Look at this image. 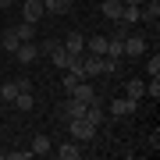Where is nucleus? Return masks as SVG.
Masks as SVG:
<instances>
[{"instance_id":"nucleus-1","label":"nucleus","mask_w":160,"mask_h":160,"mask_svg":"<svg viewBox=\"0 0 160 160\" xmlns=\"http://www.w3.org/2000/svg\"><path fill=\"white\" fill-rule=\"evenodd\" d=\"M68 135L75 139V142H89V139L96 135V125H92L89 118H71L68 121Z\"/></svg>"},{"instance_id":"nucleus-2","label":"nucleus","mask_w":160,"mask_h":160,"mask_svg":"<svg viewBox=\"0 0 160 160\" xmlns=\"http://www.w3.org/2000/svg\"><path fill=\"white\" fill-rule=\"evenodd\" d=\"M139 22H146V25L160 22V0H142L139 4Z\"/></svg>"},{"instance_id":"nucleus-3","label":"nucleus","mask_w":160,"mask_h":160,"mask_svg":"<svg viewBox=\"0 0 160 160\" xmlns=\"http://www.w3.org/2000/svg\"><path fill=\"white\" fill-rule=\"evenodd\" d=\"M82 71H86V78H96V75H103V57L100 53H86V57H78Z\"/></svg>"},{"instance_id":"nucleus-4","label":"nucleus","mask_w":160,"mask_h":160,"mask_svg":"<svg viewBox=\"0 0 160 160\" xmlns=\"http://www.w3.org/2000/svg\"><path fill=\"white\" fill-rule=\"evenodd\" d=\"M61 46H64L68 53H75V57H82V53H86V36H82V32H68V36L61 39Z\"/></svg>"},{"instance_id":"nucleus-5","label":"nucleus","mask_w":160,"mask_h":160,"mask_svg":"<svg viewBox=\"0 0 160 160\" xmlns=\"http://www.w3.org/2000/svg\"><path fill=\"white\" fill-rule=\"evenodd\" d=\"M135 107H139V100H132V96H118L114 103H110V114H114V118H128V114H135Z\"/></svg>"},{"instance_id":"nucleus-6","label":"nucleus","mask_w":160,"mask_h":160,"mask_svg":"<svg viewBox=\"0 0 160 160\" xmlns=\"http://www.w3.org/2000/svg\"><path fill=\"white\" fill-rule=\"evenodd\" d=\"M121 43H125V57H142V53H146V39H142V36H132L128 32Z\"/></svg>"},{"instance_id":"nucleus-7","label":"nucleus","mask_w":160,"mask_h":160,"mask_svg":"<svg viewBox=\"0 0 160 160\" xmlns=\"http://www.w3.org/2000/svg\"><path fill=\"white\" fill-rule=\"evenodd\" d=\"M14 57L22 61V64H32L36 57H39V46H36V39H25V43H18V50H14Z\"/></svg>"},{"instance_id":"nucleus-8","label":"nucleus","mask_w":160,"mask_h":160,"mask_svg":"<svg viewBox=\"0 0 160 160\" xmlns=\"http://www.w3.org/2000/svg\"><path fill=\"white\" fill-rule=\"evenodd\" d=\"M50 61H53V68H61V71H68V68H75V64H78V57H75V53H68L64 46H57V50L50 53Z\"/></svg>"},{"instance_id":"nucleus-9","label":"nucleus","mask_w":160,"mask_h":160,"mask_svg":"<svg viewBox=\"0 0 160 160\" xmlns=\"http://www.w3.org/2000/svg\"><path fill=\"white\" fill-rule=\"evenodd\" d=\"M43 14H46L43 0H25V7H22V22H39Z\"/></svg>"},{"instance_id":"nucleus-10","label":"nucleus","mask_w":160,"mask_h":160,"mask_svg":"<svg viewBox=\"0 0 160 160\" xmlns=\"http://www.w3.org/2000/svg\"><path fill=\"white\" fill-rule=\"evenodd\" d=\"M53 157H61V160H78V157H82V142H75V139H71V142H61L57 149H53Z\"/></svg>"},{"instance_id":"nucleus-11","label":"nucleus","mask_w":160,"mask_h":160,"mask_svg":"<svg viewBox=\"0 0 160 160\" xmlns=\"http://www.w3.org/2000/svg\"><path fill=\"white\" fill-rule=\"evenodd\" d=\"M86 107H89V103H82V100H75V96H68V103H64V107H61V114L64 118H86Z\"/></svg>"},{"instance_id":"nucleus-12","label":"nucleus","mask_w":160,"mask_h":160,"mask_svg":"<svg viewBox=\"0 0 160 160\" xmlns=\"http://www.w3.org/2000/svg\"><path fill=\"white\" fill-rule=\"evenodd\" d=\"M71 96H75V100H82V103H92V100H96V89H92V82H89V78H82L78 86L71 89Z\"/></svg>"},{"instance_id":"nucleus-13","label":"nucleus","mask_w":160,"mask_h":160,"mask_svg":"<svg viewBox=\"0 0 160 160\" xmlns=\"http://www.w3.org/2000/svg\"><path fill=\"white\" fill-rule=\"evenodd\" d=\"M46 153H53L50 135H36V139H32V157H46Z\"/></svg>"},{"instance_id":"nucleus-14","label":"nucleus","mask_w":160,"mask_h":160,"mask_svg":"<svg viewBox=\"0 0 160 160\" xmlns=\"http://www.w3.org/2000/svg\"><path fill=\"white\" fill-rule=\"evenodd\" d=\"M125 96H132V100H142V96H146V82L128 78V82H125Z\"/></svg>"},{"instance_id":"nucleus-15","label":"nucleus","mask_w":160,"mask_h":160,"mask_svg":"<svg viewBox=\"0 0 160 160\" xmlns=\"http://www.w3.org/2000/svg\"><path fill=\"white\" fill-rule=\"evenodd\" d=\"M46 14H68L71 11V0H43Z\"/></svg>"},{"instance_id":"nucleus-16","label":"nucleus","mask_w":160,"mask_h":160,"mask_svg":"<svg viewBox=\"0 0 160 160\" xmlns=\"http://www.w3.org/2000/svg\"><path fill=\"white\" fill-rule=\"evenodd\" d=\"M103 57H118V61H125V43L107 36V50H103Z\"/></svg>"},{"instance_id":"nucleus-17","label":"nucleus","mask_w":160,"mask_h":160,"mask_svg":"<svg viewBox=\"0 0 160 160\" xmlns=\"http://www.w3.org/2000/svg\"><path fill=\"white\" fill-rule=\"evenodd\" d=\"M86 50L103 57V50H107V36H86Z\"/></svg>"},{"instance_id":"nucleus-18","label":"nucleus","mask_w":160,"mask_h":160,"mask_svg":"<svg viewBox=\"0 0 160 160\" xmlns=\"http://www.w3.org/2000/svg\"><path fill=\"white\" fill-rule=\"evenodd\" d=\"M121 7H125V4H121V0H103V4H100V11L107 14L110 22H114V18H121Z\"/></svg>"},{"instance_id":"nucleus-19","label":"nucleus","mask_w":160,"mask_h":160,"mask_svg":"<svg viewBox=\"0 0 160 160\" xmlns=\"http://www.w3.org/2000/svg\"><path fill=\"white\" fill-rule=\"evenodd\" d=\"M18 43H22V39L14 36V29H7L4 36H0V50H7V53H14V50H18Z\"/></svg>"},{"instance_id":"nucleus-20","label":"nucleus","mask_w":160,"mask_h":160,"mask_svg":"<svg viewBox=\"0 0 160 160\" xmlns=\"http://www.w3.org/2000/svg\"><path fill=\"white\" fill-rule=\"evenodd\" d=\"M11 103H14L18 110H32V107H36V96H32V92H18Z\"/></svg>"},{"instance_id":"nucleus-21","label":"nucleus","mask_w":160,"mask_h":160,"mask_svg":"<svg viewBox=\"0 0 160 160\" xmlns=\"http://www.w3.org/2000/svg\"><path fill=\"white\" fill-rule=\"evenodd\" d=\"M14 36H18V39H36V22H22V25H18V29H14Z\"/></svg>"},{"instance_id":"nucleus-22","label":"nucleus","mask_w":160,"mask_h":160,"mask_svg":"<svg viewBox=\"0 0 160 160\" xmlns=\"http://www.w3.org/2000/svg\"><path fill=\"white\" fill-rule=\"evenodd\" d=\"M128 29H132L128 22H121V18H114V25H110V39H125V36H128Z\"/></svg>"},{"instance_id":"nucleus-23","label":"nucleus","mask_w":160,"mask_h":160,"mask_svg":"<svg viewBox=\"0 0 160 160\" xmlns=\"http://www.w3.org/2000/svg\"><path fill=\"white\" fill-rule=\"evenodd\" d=\"M14 96H18V86H14V78H7L4 86H0V100H4V103H11Z\"/></svg>"},{"instance_id":"nucleus-24","label":"nucleus","mask_w":160,"mask_h":160,"mask_svg":"<svg viewBox=\"0 0 160 160\" xmlns=\"http://www.w3.org/2000/svg\"><path fill=\"white\" fill-rule=\"evenodd\" d=\"M146 71H149V78H160V53H153L146 61Z\"/></svg>"},{"instance_id":"nucleus-25","label":"nucleus","mask_w":160,"mask_h":160,"mask_svg":"<svg viewBox=\"0 0 160 160\" xmlns=\"http://www.w3.org/2000/svg\"><path fill=\"white\" fill-rule=\"evenodd\" d=\"M14 86H18V92H32V78H29V75H18Z\"/></svg>"},{"instance_id":"nucleus-26","label":"nucleus","mask_w":160,"mask_h":160,"mask_svg":"<svg viewBox=\"0 0 160 160\" xmlns=\"http://www.w3.org/2000/svg\"><path fill=\"white\" fill-rule=\"evenodd\" d=\"M146 96L160 100V78H149V82H146Z\"/></svg>"},{"instance_id":"nucleus-27","label":"nucleus","mask_w":160,"mask_h":160,"mask_svg":"<svg viewBox=\"0 0 160 160\" xmlns=\"http://www.w3.org/2000/svg\"><path fill=\"white\" fill-rule=\"evenodd\" d=\"M57 46H61V39H43V46H39V50H43V53H53Z\"/></svg>"},{"instance_id":"nucleus-28","label":"nucleus","mask_w":160,"mask_h":160,"mask_svg":"<svg viewBox=\"0 0 160 160\" xmlns=\"http://www.w3.org/2000/svg\"><path fill=\"white\" fill-rule=\"evenodd\" d=\"M121 4H135V7H139V4H142V0H121Z\"/></svg>"},{"instance_id":"nucleus-29","label":"nucleus","mask_w":160,"mask_h":160,"mask_svg":"<svg viewBox=\"0 0 160 160\" xmlns=\"http://www.w3.org/2000/svg\"><path fill=\"white\" fill-rule=\"evenodd\" d=\"M0 7H11V0H0Z\"/></svg>"}]
</instances>
